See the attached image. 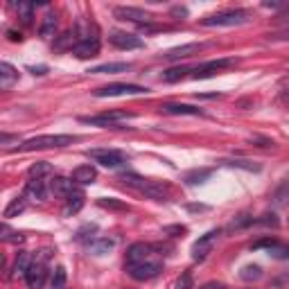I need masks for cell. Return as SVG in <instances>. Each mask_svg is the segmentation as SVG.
Returning a JSON list of instances; mask_svg holds the SVG:
<instances>
[{
	"mask_svg": "<svg viewBox=\"0 0 289 289\" xmlns=\"http://www.w3.org/2000/svg\"><path fill=\"white\" fill-rule=\"evenodd\" d=\"M143 93H147V88L138 84H108V86L97 88L95 95L97 97H118V95H143Z\"/></svg>",
	"mask_w": 289,
	"mask_h": 289,
	"instance_id": "cell-4",
	"label": "cell"
},
{
	"mask_svg": "<svg viewBox=\"0 0 289 289\" xmlns=\"http://www.w3.org/2000/svg\"><path fill=\"white\" fill-rule=\"evenodd\" d=\"M163 264L161 262H140V264H131L129 266V276L134 278V280H151V278H156L161 274Z\"/></svg>",
	"mask_w": 289,
	"mask_h": 289,
	"instance_id": "cell-8",
	"label": "cell"
},
{
	"mask_svg": "<svg viewBox=\"0 0 289 289\" xmlns=\"http://www.w3.org/2000/svg\"><path fill=\"white\" fill-rule=\"evenodd\" d=\"M276 242L278 239H274V237H264V239H258V242L253 244V249H271Z\"/></svg>",
	"mask_w": 289,
	"mask_h": 289,
	"instance_id": "cell-40",
	"label": "cell"
},
{
	"mask_svg": "<svg viewBox=\"0 0 289 289\" xmlns=\"http://www.w3.org/2000/svg\"><path fill=\"white\" fill-rule=\"evenodd\" d=\"M79 43V34L77 30H68L59 36V41L54 43V50H75V46Z\"/></svg>",
	"mask_w": 289,
	"mask_h": 289,
	"instance_id": "cell-20",
	"label": "cell"
},
{
	"mask_svg": "<svg viewBox=\"0 0 289 289\" xmlns=\"http://www.w3.org/2000/svg\"><path fill=\"white\" fill-rule=\"evenodd\" d=\"M54 30H57V16H54L52 12H48L46 16H43V23L39 27V34L43 36V39H50V36H54Z\"/></svg>",
	"mask_w": 289,
	"mask_h": 289,
	"instance_id": "cell-23",
	"label": "cell"
},
{
	"mask_svg": "<svg viewBox=\"0 0 289 289\" xmlns=\"http://www.w3.org/2000/svg\"><path fill=\"white\" fill-rule=\"evenodd\" d=\"M113 16H116L118 20H129V23H138L140 27L147 25L151 20V14L145 12V9L140 7H116L113 9Z\"/></svg>",
	"mask_w": 289,
	"mask_h": 289,
	"instance_id": "cell-5",
	"label": "cell"
},
{
	"mask_svg": "<svg viewBox=\"0 0 289 289\" xmlns=\"http://www.w3.org/2000/svg\"><path fill=\"white\" fill-rule=\"evenodd\" d=\"M7 34H9V41H23V36H20V34H16L14 30H9Z\"/></svg>",
	"mask_w": 289,
	"mask_h": 289,
	"instance_id": "cell-47",
	"label": "cell"
},
{
	"mask_svg": "<svg viewBox=\"0 0 289 289\" xmlns=\"http://www.w3.org/2000/svg\"><path fill=\"white\" fill-rule=\"evenodd\" d=\"M88 156L95 158V161L104 167H120L124 161H127V156L118 149H91Z\"/></svg>",
	"mask_w": 289,
	"mask_h": 289,
	"instance_id": "cell-6",
	"label": "cell"
},
{
	"mask_svg": "<svg viewBox=\"0 0 289 289\" xmlns=\"http://www.w3.org/2000/svg\"><path fill=\"white\" fill-rule=\"evenodd\" d=\"M251 224H255V219L251 215H237L235 219L228 224V228H231V231H237V228H247Z\"/></svg>",
	"mask_w": 289,
	"mask_h": 289,
	"instance_id": "cell-36",
	"label": "cell"
},
{
	"mask_svg": "<svg viewBox=\"0 0 289 289\" xmlns=\"http://www.w3.org/2000/svg\"><path fill=\"white\" fill-rule=\"evenodd\" d=\"M120 181H122L124 185H129V188H136L138 192H143V190L149 185V179H143V176H138V174H122L120 176Z\"/></svg>",
	"mask_w": 289,
	"mask_h": 289,
	"instance_id": "cell-24",
	"label": "cell"
},
{
	"mask_svg": "<svg viewBox=\"0 0 289 289\" xmlns=\"http://www.w3.org/2000/svg\"><path fill=\"white\" fill-rule=\"evenodd\" d=\"M199 289H226V287H224V282H217V280H210V282H206V285H201Z\"/></svg>",
	"mask_w": 289,
	"mask_h": 289,
	"instance_id": "cell-42",
	"label": "cell"
},
{
	"mask_svg": "<svg viewBox=\"0 0 289 289\" xmlns=\"http://www.w3.org/2000/svg\"><path fill=\"white\" fill-rule=\"evenodd\" d=\"M151 251H154V247H151V244H145V242L131 244V247H129V251H127V266L147 262V260H149V255H151Z\"/></svg>",
	"mask_w": 289,
	"mask_h": 289,
	"instance_id": "cell-11",
	"label": "cell"
},
{
	"mask_svg": "<svg viewBox=\"0 0 289 289\" xmlns=\"http://www.w3.org/2000/svg\"><path fill=\"white\" fill-rule=\"evenodd\" d=\"M274 39H289V27H285V30H280V32H276Z\"/></svg>",
	"mask_w": 289,
	"mask_h": 289,
	"instance_id": "cell-44",
	"label": "cell"
},
{
	"mask_svg": "<svg viewBox=\"0 0 289 289\" xmlns=\"http://www.w3.org/2000/svg\"><path fill=\"white\" fill-rule=\"evenodd\" d=\"M233 63H235L233 59H219V61H208V63H204V66L194 68L192 77H194V79H208V77H212V75L217 73V70L228 68V66H233Z\"/></svg>",
	"mask_w": 289,
	"mask_h": 289,
	"instance_id": "cell-12",
	"label": "cell"
},
{
	"mask_svg": "<svg viewBox=\"0 0 289 289\" xmlns=\"http://www.w3.org/2000/svg\"><path fill=\"white\" fill-rule=\"evenodd\" d=\"M97 204L102 206V208H108V210H127V204L124 201H118V199H106V197H102Z\"/></svg>",
	"mask_w": 289,
	"mask_h": 289,
	"instance_id": "cell-38",
	"label": "cell"
},
{
	"mask_svg": "<svg viewBox=\"0 0 289 289\" xmlns=\"http://www.w3.org/2000/svg\"><path fill=\"white\" fill-rule=\"evenodd\" d=\"M255 221H258V224H264V226H278L276 215H269V212H266V215H262L260 219H255Z\"/></svg>",
	"mask_w": 289,
	"mask_h": 289,
	"instance_id": "cell-41",
	"label": "cell"
},
{
	"mask_svg": "<svg viewBox=\"0 0 289 289\" xmlns=\"http://www.w3.org/2000/svg\"><path fill=\"white\" fill-rule=\"evenodd\" d=\"M113 247H116V242L113 239H95V242L91 244V249L95 251L97 255H104V253H108Z\"/></svg>",
	"mask_w": 289,
	"mask_h": 289,
	"instance_id": "cell-34",
	"label": "cell"
},
{
	"mask_svg": "<svg viewBox=\"0 0 289 289\" xmlns=\"http://www.w3.org/2000/svg\"><path fill=\"white\" fill-rule=\"evenodd\" d=\"M32 262H34V260L30 258V253H18V258H16V264H14V276H18V274L25 276Z\"/></svg>",
	"mask_w": 289,
	"mask_h": 289,
	"instance_id": "cell-31",
	"label": "cell"
},
{
	"mask_svg": "<svg viewBox=\"0 0 289 289\" xmlns=\"http://www.w3.org/2000/svg\"><path fill=\"white\" fill-rule=\"evenodd\" d=\"M131 113H122V111H106L100 113V116H81L79 122L84 124H93V127H116L122 120H129Z\"/></svg>",
	"mask_w": 289,
	"mask_h": 289,
	"instance_id": "cell-3",
	"label": "cell"
},
{
	"mask_svg": "<svg viewBox=\"0 0 289 289\" xmlns=\"http://www.w3.org/2000/svg\"><path fill=\"white\" fill-rule=\"evenodd\" d=\"M46 194H48V190H46V183H43L41 179H32V181H27V185H25V199L43 201V199H46Z\"/></svg>",
	"mask_w": 289,
	"mask_h": 289,
	"instance_id": "cell-17",
	"label": "cell"
},
{
	"mask_svg": "<svg viewBox=\"0 0 289 289\" xmlns=\"http://www.w3.org/2000/svg\"><path fill=\"white\" fill-rule=\"evenodd\" d=\"M46 276H48L46 264H43L41 260H34V262L30 264V269H27V274H25L27 287L30 289H41L43 282H46Z\"/></svg>",
	"mask_w": 289,
	"mask_h": 289,
	"instance_id": "cell-10",
	"label": "cell"
},
{
	"mask_svg": "<svg viewBox=\"0 0 289 289\" xmlns=\"http://www.w3.org/2000/svg\"><path fill=\"white\" fill-rule=\"evenodd\" d=\"M16 12H18V18L23 20L25 25H32V18H34V5L32 3H18L16 5Z\"/></svg>",
	"mask_w": 289,
	"mask_h": 289,
	"instance_id": "cell-29",
	"label": "cell"
},
{
	"mask_svg": "<svg viewBox=\"0 0 289 289\" xmlns=\"http://www.w3.org/2000/svg\"><path fill=\"white\" fill-rule=\"evenodd\" d=\"M27 70H30L32 75H46V73H48V68H46V66H30Z\"/></svg>",
	"mask_w": 289,
	"mask_h": 289,
	"instance_id": "cell-43",
	"label": "cell"
},
{
	"mask_svg": "<svg viewBox=\"0 0 289 289\" xmlns=\"http://www.w3.org/2000/svg\"><path fill=\"white\" fill-rule=\"evenodd\" d=\"M188 73H192L190 68H185V66H179V68H170V70H165V73L161 75V79L163 81H167V84H174V81H179V79H183Z\"/></svg>",
	"mask_w": 289,
	"mask_h": 289,
	"instance_id": "cell-26",
	"label": "cell"
},
{
	"mask_svg": "<svg viewBox=\"0 0 289 289\" xmlns=\"http://www.w3.org/2000/svg\"><path fill=\"white\" fill-rule=\"evenodd\" d=\"M269 255H271V258H278V260H287L289 258V247H287V244L276 242L274 247L269 249Z\"/></svg>",
	"mask_w": 289,
	"mask_h": 289,
	"instance_id": "cell-37",
	"label": "cell"
},
{
	"mask_svg": "<svg viewBox=\"0 0 289 289\" xmlns=\"http://www.w3.org/2000/svg\"><path fill=\"white\" fill-rule=\"evenodd\" d=\"M217 237H219V231H208L206 235H201L197 242L192 244V260H204L212 251V247H215Z\"/></svg>",
	"mask_w": 289,
	"mask_h": 289,
	"instance_id": "cell-9",
	"label": "cell"
},
{
	"mask_svg": "<svg viewBox=\"0 0 289 289\" xmlns=\"http://www.w3.org/2000/svg\"><path fill=\"white\" fill-rule=\"evenodd\" d=\"M221 163L228 167H239V170H247V172H260V165H255L251 161H242V158H231V161H221Z\"/></svg>",
	"mask_w": 289,
	"mask_h": 289,
	"instance_id": "cell-32",
	"label": "cell"
},
{
	"mask_svg": "<svg viewBox=\"0 0 289 289\" xmlns=\"http://www.w3.org/2000/svg\"><path fill=\"white\" fill-rule=\"evenodd\" d=\"M27 174H30L32 179H43V176H48V174H52V165L50 163H46V161H39L27 170Z\"/></svg>",
	"mask_w": 289,
	"mask_h": 289,
	"instance_id": "cell-28",
	"label": "cell"
},
{
	"mask_svg": "<svg viewBox=\"0 0 289 289\" xmlns=\"http://www.w3.org/2000/svg\"><path fill=\"white\" fill-rule=\"evenodd\" d=\"M131 68V63H102V66L88 70V73H95V75H113V73H127Z\"/></svg>",
	"mask_w": 289,
	"mask_h": 289,
	"instance_id": "cell-22",
	"label": "cell"
},
{
	"mask_svg": "<svg viewBox=\"0 0 289 289\" xmlns=\"http://www.w3.org/2000/svg\"><path fill=\"white\" fill-rule=\"evenodd\" d=\"M75 136H61V134H50V136H36V138L25 140L18 145V151H36V149H59V147H68L75 143Z\"/></svg>",
	"mask_w": 289,
	"mask_h": 289,
	"instance_id": "cell-1",
	"label": "cell"
},
{
	"mask_svg": "<svg viewBox=\"0 0 289 289\" xmlns=\"http://www.w3.org/2000/svg\"><path fill=\"white\" fill-rule=\"evenodd\" d=\"M165 233H185V226H167Z\"/></svg>",
	"mask_w": 289,
	"mask_h": 289,
	"instance_id": "cell-45",
	"label": "cell"
},
{
	"mask_svg": "<svg viewBox=\"0 0 289 289\" xmlns=\"http://www.w3.org/2000/svg\"><path fill=\"white\" fill-rule=\"evenodd\" d=\"M84 192H79V190H75L73 194H70V197L66 199L68 204H66V210H63V215H75V212H79L81 210V206H84Z\"/></svg>",
	"mask_w": 289,
	"mask_h": 289,
	"instance_id": "cell-21",
	"label": "cell"
},
{
	"mask_svg": "<svg viewBox=\"0 0 289 289\" xmlns=\"http://www.w3.org/2000/svg\"><path fill=\"white\" fill-rule=\"evenodd\" d=\"M66 266H57L52 274V289H63V285H66Z\"/></svg>",
	"mask_w": 289,
	"mask_h": 289,
	"instance_id": "cell-35",
	"label": "cell"
},
{
	"mask_svg": "<svg viewBox=\"0 0 289 289\" xmlns=\"http://www.w3.org/2000/svg\"><path fill=\"white\" fill-rule=\"evenodd\" d=\"M201 48H204L201 43H185V46H179V48L167 50L163 57L170 59V61H176V59H188V57H192V54H197Z\"/></svg>",
	"mask_w": 289,
	"mask_h": 289,
	"instance_id": "cell-14",
	"label": "cell"
},
{
	"mask_svg": "<svg viewBox=\"0 0 289 289\" xmlns=\"http://www.w3.org/2000/svg\"><path fill=\"white\" fill-rule=\"evenodd\" d=\"M75 181L73 179H63V176H54L52 179V183H50V190H52V194L54 197H59V199H68L70 194L75 192Z\"/></svg>",
	"mask_w": 289,
	"mask_h": 289,
	"instance_id": "cell-15",
	"label": "cell"
},
{
	"mask_svg": "<svg viewBox=\"0 0 289 289\" xmlns=\"http://www.w3.org/2000/svg\"><path fill=\"white\" fill-rule=\"evenodd\" d=\"M97 52H100V39L97 36H91V39H84L79 41L77 46H75L73 54L79 59H86V57H97Z\"/></svg>",
	"mask_w": 289,
	"mask_h": 289,
	"instance_id": "cell-13",
	"label": "cell"
},
{
	"mask_svg": "<svg viewBox=\"0 0 289 289\" xmlns=\"http://www.w3.org/2000/svg\"><path fill=\"white\" fill-rule=\"evenodd\" d=\"M190 210H206V206H188Z\"/></svg>",
	"mask_w": 289,
	"mask_h": 289,
	"instance_id": "cell-49",
	"label": "cell"
},
{
	"mask_svg": "<svg viewBox=\"0 0 289 289\" xmlns=\"http://www.w3.org/2000/svg\"><path fill=\"white\" fill-rule=\"evenodd\" d=\"M108 43L116 46L118 50H138V48H143V41L136 34H129V32H111Z\"/></svg>",
	"mask_w": 289,
	"mask_h": 289,
	"instance_id": "cell-7",
	"label": "cell"
},
{
	"mask_svg": "<svg viewBox=\"0 0 289 289\" xmlns=\"http://www.w3.org/2000/svg\"><path fill=\"white\" fill-rule=\"evenodd\" d=\"M274 204H276V206L289 204V179H285V181H282V183L274 190Z\"/></svg>",
	"mask_w": 289,
	"mask_h": 289,
	"instance_id": "cell-27",
	"label": "cell"
},
{
	"mask_svg": "<svg viewBox=\"0 0 289 289\" xmlns=\"http://www.w3.org/2000/svg\"><path fill=\"white\" fill-rule=\"evenodd\" d=\"M249 20L247 9H226V12H217L212 16L201 18L204 27H231V25H242Z\"/></svg>",
	"mask_w": 289,
	"mask_h": 289,
	"instance_id": "cell-2",
	"label": "cell"
},
{
	"mask_svg": "<svg viewBox=\"0 0 289 289\" xmlns=\"http://www.w3.org/2000/svg\"><path fill=\"white\" fill-rule=\"evenodd\" d=\"M172 14L174 16H188V9H185V7H174Z\"/></svg>",
	"mask_w": 289,
	"mask_h": 289,
	"instance_id": "cell-46",
	"label": "cell"
},
{
	"mask_svg": "<svg viewBox=\"0 0 289 289\" xmlns=\"http://www.w3.org/2000/svg\"><path fill=\"white\" fill-rule=\"evenodd\" d=\"M25 208H27V201H25V197H16V199L9 201V206L5 208L3 217H5V219H12V217L20 215V212H23Z\"/></svg>",
	"mask_w": 289,
	"mask_h": 289,
	"instance_id": "cell-25",
	"label": "cell"
},
{
	"mask_svg": "<svg viewBox=\"0 0 289 289\" xmlns=\"http://www.w3.org/2000/svg\"><path fill=\"white\" fill-rule=\"evenodd\" d=\"M16 81H18V70H16L12 63L3 61V63H0V88L9 91Z\"/></svg>",
	"mask_w": 289,
	"mask_h": 289,
	"instance_id": "cell-16",
	"label": "cell"
},
{
	"mask_svg": "<svg viewBox=\"0 0 289 289\" xmlns=\"http://www.w3.org/2000/svg\"><path fill=\"white\" fill-rule=\"evenodd\" d=\"M280 16H289V3L285 0V5H282V9H280Z\"/></svg>",
	"mask_w": 289,
	"mask_h": 289,
	"instance_id": "cell-48",
	"label": "cell"
},
{
	"mask_svg": "<svg viewBox=\"0 0 289 289\" xmlns=\"http://www.w3.org/2000/svg\"><path fill=\"white\" fill-rule=\"evenodd\" d=\"M174 289H192V274H190V271H185V274H181V278L176 280V285H174Z\"/></svg>",
	"mask_w": 289,
	"mask_h": 289,
	"instance_id": "cell-39",
	"label": "cell"
},
{
	"mask_svg": "<svg viewBox=\"0 0 289 289\" xmlns=\"http://www.w3.org/2000/svg\"><path fill=\"white\" fill-rule=\"evenodd\" d=\"M242 280H247V282H251V280H260V278H262V269H260L258 264H247L242 269Z\"/></svg>",
	"mask_w": 289,
	"mask_h": 289,
	"instance_id": "cell-33",
	"label": "cell"
},
{
	"mask_svg": "<svg viewBox=\"0 0 289 289\" xmlns=\"http://www.w3.org/2000/svg\"><path fill=\"white\" fill-rule=\"evenodd\" d=\"M212 176V170H208V167H204V170H192L185 174V181H188L190 185H197V183H204L206 179Z\"/></svg>",
	"mask_w": 289,
	"mask_h": 289,
	"instance_id": "cell-30",
	"label": "cell"
},
{
	"mask_svg": "<svg viewBox=\"0 0 289 289\" xmlns=\"http://www.w3.org/2000/svg\"><path fill=\"white\" fill-rule=\"evenodd\" d=\"M161 108L165 113H170V116H204L201 108L190 106V104H174V102H167V104H163Z\"/></svg>",
	"mask_w": 289,
	"mask_h": 289,
	"instance_id": "cell-19",
	"label": "cell"
},
{
	"mask_svg": "<svg viewBox=\"0 0 289 289\" xmlns=\"http://www.w3.org/2000/svg\"><path fill=\"white\" fill-rule=\"evenodd\" d=\"M95 179H97V170L93 165H79L73 172V181L79 185H91V183H95Z\"/></svg>",
	"mask_w": 289,
	"mask_h": 289,
	"instance_id": "cell-18",
	"label": "cell"
}]
</instances>
